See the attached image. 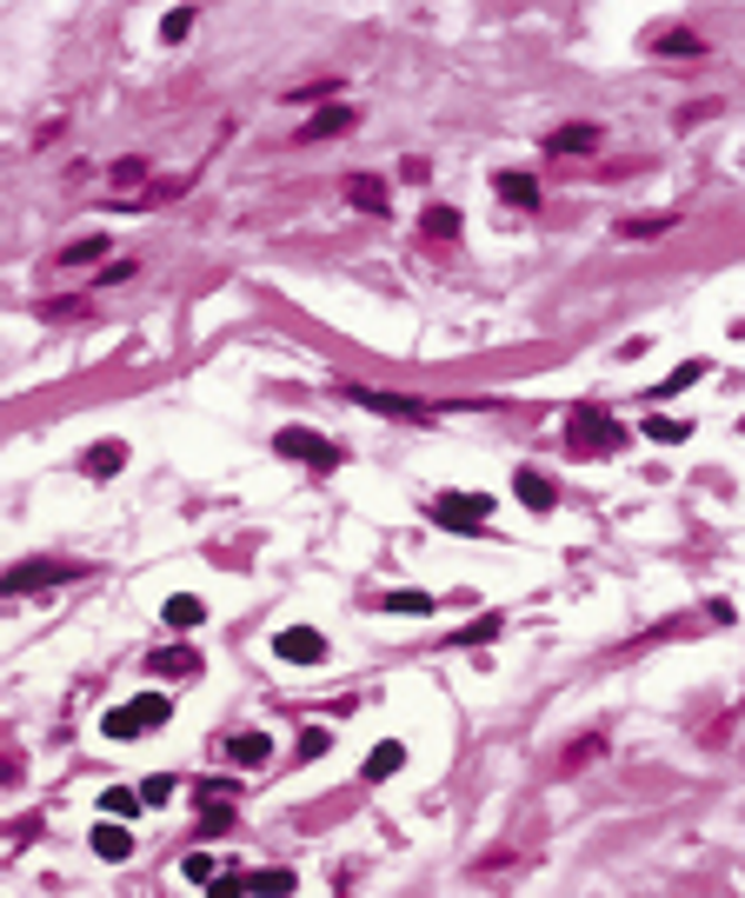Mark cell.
<instances>
[{"instance_id": "cell-1", "label": "cell", "mask_w": 745, "mask_h": 898, "mask_svg": "<svg viewBox=\"0 0 745 898\" xmlns=\"http://www.w3.org/2000/svg\"><path fill=\"white\" fill-rule=\"evenodd\" d=\"M566 446H573L580 460H600V453H620V446H626V426H620L606 406H573V420H566Z\"/></svg>"}, {"instance_id": "cell-2", "label": "cell", "mask_w": 745, "mask_h": 898, "mask_svg": "<svg viewBox=\"0 0 745 898\" xmlns=\"http://www.w3.org/2000/svg\"><path fill=\"white\" fill-rule=\"evenodd\" d=\"M167 719H173V699L167 693H140V699H127V706H113L100 719V739H140V733H153Z\"/></svg>"}, {"instance_id": "cell-3", "label": "cell", "mask_w": 745, "mask_h": 898, "mask_svg": "<svg viewBox=\"0 0 745 898\" xmlns=\"http://www.w3.org/2000/svg\"><path fill=\"white\" fill-rule=\"evenodd\" d=\"M87 566H67V559H20L0 573V599H20V593H47V586H67L80 579Z\"/></svg>"}, {"instance_id": "cell-4", "label": "cell", "mask_w": 745, "mask_h": 898, "mask_svg": "<svg viewBox=\"0 0 745 898\" xmlns=\"http://www.w3.org/2000/svg\"><path fill=\"white\" fill-rule=\"evenodd\" d=\"M433 526H446V533H486V519H493V500L486 493H433Z\"/></svg>"}, {"instance_id": "cell-5", "label": "cell", "mask_w": 745, "mask_h": 898, "mask_svg": "<svg viewBox=\"0 0 745 898\" xmlns=\"http://www.w3.org/2000/svg\"><path fill=\"white\" fill-rule=\"evenodd\" d=\"M273 453H280V460H306L313 473H333V466H346V453H340L333 440L306 433V426H280V433H273Z\"/></svg>"}, {"instance_id": "cell-6", "label": "cell", "mask_w": 745, "mask_h": 898, "mask_svg": "<svg viewBox=\"0 0 745 898\" xmlns=\"http://www.w3.org/2000/svg\"><path fill=\"white\" fill-rule=\"evenodd\" d=\"M346 400H353V406H366V413L406 420V426H420V420H426V406H420V400H406V393H380V386H346Z\"/></svg>"}, {"instance_id": "cell-7", "label": "cell", "mask_w": 745, "mask_h": 898, "mask_svg": "<svg viewBox=\"0 0 745 898\" xmlns=\"http://www.w3.org/2000/svg\"><path fill=\"white\" fill-rule=\"evenodd\" d=\"M273 653H280L286 666H320V659H326V633H313V626H286V633H273Z\"/></svg>"}, {"instance_id": "cell-8", "label": "cell", "mask_w": 745, "mask_h": 898, "mask_svg": "<svg viewBox=\"0 0 745 898\" xmlns=\"http://www.w3.org/2000/svg\"><path fill=\"white\" fill-rule=\"evenodd\" d=\"M593 147H600V127H593V120H566V127H553V133H546V153H560V160L593 153Z\"/></svg>"}, {"instance_id": "cell-9", "label": "cell", "mask_w": 745, "mask_h": 898, "mask_svg": "<svg viewBox=\"0 0 745 898\" xmlns=\"http://www.w3.org/2000/svg\"><path fill=\"white\" fill-rule=\"evenodd\" d=\"M340 193H346L360 213H373V220L386 213V180H380V173H346V180H340Z\"/></svg>"}, {"instance_id": "cell-10", "label": "cell", "mask_w": 745, "mask_h": 898, "mask_svg": "<svg viewBox=\"0 0 745 898\" xmlns=\"http://www.w3.org/2000/svg\"><path fill=\"white\" fill-rule=\"evenodd\" d=\"M653 53H660V60H699V53H706V40H699L693 27H666V33L653 40Z\"/></svg>"}, {"instance_id": "cell-11", "label": "cell", "mask_w": 745, "mask_h": 898, "mask_svg": "<svg viewBox=\"0 0 745 898\" xmlns=\"http://www.w3.org/2000/svg\"><path fill=\"white\" fill-rule=\"evenodd\" d=\"M160 679H193L200 673V653H187V646H153V659H147Z\"/></svg>"}, {"instance_id": "cell-12", "label": "cell", "mask_w": 745, "mask_h": 898, "mask_svg": "<svg viewBox=\"0 0 745 898\" xmlns=\"http://www.w3.org/2000/svg\"><path fill=\"white\" fill-rule=\"evenodd\" d=\"M226 759H233V766H266V759H273V739H266V733H233V739H226Z\"/></svg>"}, {"instance_id": "cell-13", "label": "cell", "mask_w": 745, "mask_h": 898, "mask_svg": "<svg viewBox=\"0 0 745 898\" xmlns=\"http://www.w3.org/2000/svg\"><path fill=\"white\" fill-rule=\"evenodd\" d=\"M400 766H406V746H400V739H386V746H373V753H366V766H360V779L373 786V779H393Z\"/></svg>"}, {"instance_id": "cell-14", "label": "cell", "mask_w": 745, "mask_h": 898, "mask_svg": "<svg viewBox=\"0 0 745 898\" xmlns=\"http://www.w3.org/2000/svg\"><path fill=\"white\" fill-rule=\"evenodd\" d=\"M493 186H500V200H506V206H540V180H533V173H513V167H506Z\"/></svg>"}, {"instance_id": "cell-15", "label": "cell", "mask_w": 745, "mask_h": 898, "mask_svg": "<svg viewBox=\"0 0 745 898\" xmlns=\"http://www.w3.org/2000/svg\"><path fill=\"white\" fill-rule=\"evenodd\" d=\"M80 466H87V480H107V473H120V466H127V440H100V446H93Z\"/></svg>"}, {"instance_id": "cell-16", "label": "cell", "mask_w": 745, "mask_h": 898, "mask_svg": "<svg viewBox=\"0 0 745 898\" xmlns=\"http://www.w3.org/2000/svg\"><path fill=\"white\" fill-rule=\"evenodd\" d=\"M513 493H520L526 506H540V513H546V506L560 500V486H553L546 473H533V466H526V473H513Z\"/></svg>"}, {"instance_id": "cell-17", "label": "cell", "mask_w": 745, "mask_h": 898, "mask_svg": "<svg viewBox=\"0 0 745 898\" xmlns=\"http://www.w3.org/2000/svg\"><path fill=\"white\" fill-rule=\"evenodd\" d=\"M160 619H167V626H173V633H193V626H200V619H207V606H200V599H193V593H173V599H167V613H160Z\"/></svg>"}, {"instance_id": "cell-18", "label": "cell", "mask_w": 745, "mask_h": 898, "mask_svg": "<svg viewBox=\"0 0 745 898\" xmlns=\"http://www.w3.org/2000/svg\"><path fill=\"white\" fill-rule=\"evenodd\" d=\"M346 127H353V107H320L300 140H326V133H346Z\"/></svg>"}, {"instance_id": "cell-19", "label": "cell", "mask_w": 745, "mask_h": 898, "mask_svg": "<svg viewBox=\"0 0 745 898\" xmlns=\"http://www.w3.org/2000/svg\"><path fill=\"white\" fill-rule=\"evenodd\" d=\"M420 233L426 240H460V206H426L420 213Z\"/></svg>"}, {"instance_id": "cell-20", "label": "cell", "mask_w": 745, "mask_h": 898, "mask_svg": "<svg viewBox=\"0 0 745 898\" xmlns=\"http://www.w3.org/2000/svg\"><path fill=\"white\" fill-rule=\"evenodd\" d=\"M93 852H100L107 866H120V859L133 852V833H127V826H100V833H93Z\"/></svg>"}, {"instance_id": "cell-21", "label": "cell", "mask_w": 745, "mask_h": 898, "mask_svg": "<svg viewBox=\"0 0 745 898\" xmlns=\"http://www.w3.org/2000/svg\"><path fill=\"white\" fill-rule=\"evenodd\" d=\"M293 886H300L293 872H253V879H246V892H253V898H286Z\"/></svg>"}, {"instance_id": "cell-22", "label": "cell", "mask_w": 745, "mask_h": 898, "mask_svg": "<svg viewBox=\"0 0 745 898\" xmlns=\"http://www.w3.org/2000/svg\"><path fill=\"white\" fill-rule=\"evenodd\" d=\"M500 633V613H480V619H466L460 633H453V646H480V639H493Z\"/></svg>"}, {"instance_id": "cell-23", "label": "cell", "mask_w": 745, "mask_h": 898, "mask_svg": "<svg viewBox=\"0 0 745 898\" xmlns=\"http://www.w3.org/2000/svg\"><path fill=\"white\" fill-rule=\"evenodd\" d=\"M100 253H107V240L93 233V240H73V246H67V253H60L53 266H87V260H100Z\"/></svg>"}, {"instance_id": "cell-24", "label": "cell", "mask_w": 745, "mask_h": 898, "mask_svg": "<svg viewBox=\"0 0 745 898\" xmlns=\"http://www.w3.org/2000/svg\"><path fill=\"white\" fill-rule=\"evenodd\" d=\"M193 20H200L193 7H173V13L160 20V40H187V33H193Z\"/></svg>"}, {"instance_id": "cell-25", "label": "cell", "mask_w": 745, "mask_h": 898, "mask_svg": "<svg viewBox=\"0 0 745 898\" xmlns=\"http://www.w3.org/2000/svg\"><path fill=\"white\" fill-rule=\"evenodd\" d=\"M699 380H706V360H686L679 373H666V380H660V393H679V386H699Z\"/></svg>"}, {"instance_id": "cell-26", "label": "cell", "mask_w": 745, "mask_h": 898, "mask_svg": "<svg viewBox=\"0 0 745 898\" xmlns=\"http://www.w3.org/2000/svg\"><path fill=\"white\" fill-rule=\"evenodd\" d=\"M386 613H433V593H386Z\"/></svg>"}, {"instance_id": "cell-27", "label": "cell", "mask_w": 745, "mask_h": 898, "mask_svg": "<svg viewBox=\"0 0 745 898\" xmlns=\"http://www.w3.org/2000/svg\"><path fill=\"white\" fill-rule=\"evenodd\" d=\"M100 813H113V819H133V813H140V793H120V786H113V793H100Z\"/></svg>"}, {"instance_id": "cell-28", "label": "cell", "mask_w": 745, "mask_h": 898, "mask_svg": "<svg viewBox=\"0 0 745 898\" xmlns=\"http://www.w3.org/2000/svg\"><path fill=\"white\" fill-rule=\"evenodd\" d=\"M40 320H87V300H40Z\"/></svg>"}, {"instance_id": "cell-29", "label": "cell", "mask_w": 745, "mask_h": 898, "mask_svg": "<svg viewBox=\"0 0 745 898\" xmlns=\"http://www.w3.org/2000/svg\"><path fill=\"white\" fill-rule=\"evenodd\" d=\"M646 433H653V440H666V446H673V440H686V433H693V426H686V420H666V413H660V420H646Z\"/></svg>"}, {"instance_id": "cell-30", "label": "cell", "mask_w": 745, "mask_h": 898, "mask_svg": "<svg viewBox=\"0 0 745 898\" xmlns=\"http://www.w3.org/2000/svg\"><path fill=\"white\" fill-rule=\"evenodd\" d=\"M326 746H333V733H326V726H306V733H300V759H320Z\"/></svg>"}, {"instance_id": "cell-31", "label": "cell", "mask_w": 745, "mask_h": 898, "mask_svg": "<svg viewBox=\"0 0 745 898\" xmlns=\"http://www.w3.org/2000/svg\"><path fill=\"white\" fill-rule=\"evenodd\" d=\"M600 759V739H580L573 753H566V773H580V766H593Z\"/></svg>"}, {"instance_id": "cell-32", "label": "cell", "mask_w": 745, "mask_h": 898, "mask_svg": "<svg viewBox=\"0 0 745 898\" xmlns=\"http://www.w3.org/2000/svg\"><path fill=\"white\" fill-rule=\"evenodd\" d=\"M140 799H147V806H167V799H173V779H167V773H160V779H147V786H140Z\"/></svg>"}, {"instance_id": "cell-33", "label": "cell", "mask_w": 745, "mask_h": 898, "mask_svg": "<svg viewBox=\"0 0 745 898\" xmlns=\"http://www.w3.org/2000/svg\"><path fill=\"white\" fill-rule=\"evenodd\" d=\"M207 898H246V879H213Z\"/></svg>"}]
</instances>
